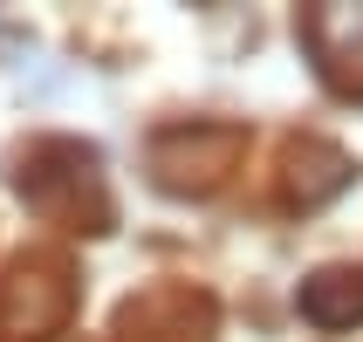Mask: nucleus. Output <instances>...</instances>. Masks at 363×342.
Segmentation results:
<instances>
[{
  "mask_svg": "<svg viewBox=\"0 0 363 342\" xmlns=\"http://www.w3.org/2000/svg\"><path fill=\"white\" fill-rule=\"evenodd\" d=\"M14 192L35 212L76 226V233H103L110 226V192H103V158L76 137H35L14 164Z\"/></svg>",
  "mask_w": 363,
  "mask_h": 342,
  "instance_id": "obj_1",
  "label": "nucleus"
},
{
  "mask_svg": "<svg viewBox=\"0 0 363 342\" xmlns=\"http://www.w3.org/2000/svg\"><path fill=\"white\" fill-rule=\"evenodd\" d=\"M69 267L48 261V253H28V261L7 267L0 281V336L7 342H41L69 322Z\"/></svg>",
  "mask_w": 363,
  "mask_h": 342,
  "instance_id": "obj_2",
  "label": "nucleus"
},
{
  "mask_svg": "<svg viewBox=\"0 0 363 342\" xmlns=\"http://www.w3.org/2000/svg\"><path fill=\"white\" fill-rule=\"evenodd\" d=\"M233 158H240V130L226 123H172L151 137V171L164 192H206L233 171Z\"/></svg>",
  "mask_w": 363,
  "mask_h": 342,
  "instance_id": "obj_3",
  "label": "nucleus"
},
{
  "mask_svg": "<svg viewBox=\"0 0 363 342\" xmlns=\"http://www.w3.org/2000/svg\"><path fill=\"white\" fill-rule=\"evenodd\" d=\"M213 336V302L192 287H151L138 302H123L117 342H206Z\"/></svg>",
  "mask_w": 363,
  "mask_h": 342,
  "instance_id": "obj_4",
  "label": "nucleus"
},
{
  "mask_svg": "<svg viewBox=\"0 0 363 342\" xmlns=\"http://www.w3.org/2000/svg\"><path fill=\"white\" fill-rule=\"evenodd\" d=\"M295 308H302L308 329L323 336H343L363 322V267H315L302 287H295Z\"/></svg>",
  "mask_w": 363,
  "mask_h": 342,
  "instance_id": "obj_5",
  "label": "nucleus"
},
{
  "mask_svg": "<svg viewBox=\"0 0 363 342\" xmlns=\"http://www.w3.org/2000/svg\"><path fill=\"white\" fill-rule=\"evenodd\" d=\"M288 164H295V205L336 199V192L350 185V171H357V164H350L336 144H323V137H302L295 151H288Z\"/></svg>",
  "mask_w": 363,
  "mask_h": 342,
  "instance_id": "obj_6",
  "label": "nucleus"
}]
</instances>
